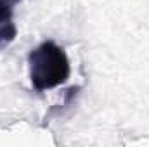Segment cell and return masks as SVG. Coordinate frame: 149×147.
Returning a JSON list of instances; mask_svg holds the SVG:
<instances>
[{
  "label": "cell",
  "mask_w": 149,
  "mask_h": 147,
  "mask_svg": "<svg viewBox=\"0 0 149 147\" xmlns=\"http://www.w3.org/2000/svg\"><path fill=\"white\" fill-rule=\"evenodd\" d=\"M30 81L37 92L63 85L70 78V59L63 47L47 40L37 45L28 55Z\"/></svg>",
  "instance_id": "obj_1"
},
{
  "label": "cell",
  "mask_w": 149,
  "mask_h": 147,
  "mask_svg": "<svg viewBox=\"0 0 149 147\" xmlns=\"http://www.w3.org/2000/svg\"><path fill=\"white\" fill-rule=\"evenodd\" d=\"M21 0H0V49H5L14 42L17 35V28L14 24L12 14L14 7Z\"/></svg>",
  "instance_id": "obj_2"
}]
</instances>
